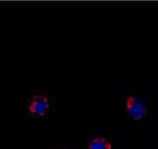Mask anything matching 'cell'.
<instances>
[{
	"instance_id": "obj_1",
	"label": "cell",
	"mask_w": 158,
	"mask_h": 149,
	"mask_svg": "<svg viewBox=\"0 0 158 149\" xmlns=\"http://www.w3.org/2000/svg\"><path fill=\"white\" fill-rule=\"evenodd\" d=\"M125 111L131 119L134 121H139L144 118L147 114L145 103L133 94H128L124 100Z\"/></svg>"
},
{
	"instance_id": "obj_2",
	"label": "cell",
	"mask_w": 158,
	"mask_h": 149,
	"mask_svg": "<svg viewBox=\"0 0 158 149\" xmlns=\"http://www.w3.org/2000/svg\"><path fill=\"white\" fill-rule=\"evenodd\" d=\"M49 110V99L45 94L32 95L28 102V112L35 116H45Z\"/></svg>"
},
{
	"instance_id": "obj_3",
	"label": "cell",
	"mask_w": 158,
	"mask_h": 149,
	"mask_svg": "<svg viewBox=\"0 0 158 149\" xmlns=\"http://www.w3.org/2000/svg\"><path fill=\"white\" fill-rule=\"evenodd\" d=\"M87 149H111V144L104 137H95L89 142Z\"/></svg>"
}]
</instances>
